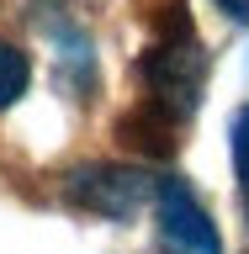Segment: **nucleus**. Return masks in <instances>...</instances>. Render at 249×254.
Listing matches in <instances>:
<instances>
[{"label":"nucleus","mask_w":249,"mask_h":254,"mask_svg":"<svg viewBox=\"0 0 249 254\" xmlns=\"http://www.w3.org/2000/svg\"><path fill=\"white\" fill-rule=\"evenodd\" d=\"M165 43H154L149 53H143V79H149V95L154 101H165L170 111H180L186 117L191 106H196V95H202V74H207V53L196 48V37H191V21H186V0H175V5H165Z\"/></svg>","instance_id":"obj_1"},{"label":"nucleus","mask_w":249,"mask_h":254,"mask_svg":"<svg viewBox=\"0 0 249 254\" xmlns=\"http://www.w3.org/2000/svg\"><path fill=\"white\" fill-rule=\"evenodd\" d=\"M149 196H154V180L138 170H122V164H85L69 175V201H80L85 212H101V217H133Z\"/></svg>","instance_id":"obj_2"},{"label":"nucleus","mask_w":249,"mask_h":254,"mask_svg":"<svg viewBox=\"0 0 249 254\" xmlns=\"http://www.w3.org/2000/svg\"><path fill=\"white\" fill-rule=\"evenodd\" d=\"M154 201H159V222H165L170 244H180L186 254H223L218 228H212L207 206L196 201V190H191L186 180H175V175L154 180Z\"/></svg>","instance_id":"obj_3"},{"label":"nucleus","mask_w":249,"mask_h":254,"mask_svg":"<svg viewBox=\"0 0 249 254\" xmlns=\"http://www.w3.org/2000/svg\"><path fill=\"white\" fill-rule=\"evenodd\" d=\"M117 138H122V148H133L143 159H170L175 143H180V111H170L154 95H143L138 106L117 122Z\"/></svg>","instance_id":"obj_4"},{"label":"nucleus","mask_w":249,"mask_h":254,"mask_svg":"<svg viewBox=\"0 0 249 254\" xmlns=\"http://www.w3.org/2000/svg\"><path fill=\"white\" fill-rule=\"evenodd\" d=\"M27 85H32L27 53H21V48H11V43H0V111L16 106V101L27 95Z\"/></svg>","instance_id":"obj_5"},{"label":"nucleus","mask_w":249,"mask_h":254,"mask_svg":"<svg viewBox=\"0 0 249 254\" xmlns=\"http://www.w3.org/2000/svg\"><path fill=\"white\" fill-rule=\"evenodd\" d=\"M228 138H234V175H239V190H244V217H249V106L234 111Z\"/></svg>","instance_id":"obj_6"},{"label":"nucleus","mask_w":249,"mask_h":254,"mask_svg":"<svg viewBox=\"0 0 249 254\" xmlns=\"http://www.w3.org/2000/svg\"><path fill=\"white\" fill-rule=\"evenodd\" d=\"M218 5L234 16V21H249V0H218Z\"/></svg>","instance_id":"obj_7"}]
</instances>
